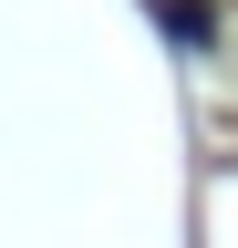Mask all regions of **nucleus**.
I'll return each mask as SVG.
<instances>
[{
    "instance_id": "1",
    "label": "nucleus",
    "mask_w": 238,
    "mask_h": 248,
    "mask_svg": "<svg viewBox=\"0 0 238 248\" xmlns=\"http://www.w3.org/2000/svg\"><path fill=\"white\" fill-rule=\"evenodd\" d=\"M156 21L176 31V42H207V31H218V21H207V11H197V0H156Z\"/></svg>"
}]
</instances>
